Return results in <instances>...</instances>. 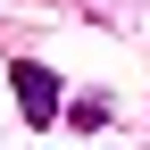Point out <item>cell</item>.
<instances>
[{
	"instance_id": "6da1fadb",
	"label": "cell",
	"mask_w": 150,
	"mask_h": 150,
	"mask_svg": "<svg viewBox=\"0 0 150 150\" xmlns=\"http://www.w3.org/2000/svg\"><path fill=\"white\" fill-rule=\"evenodd\" d=\"M8 92H17V108H25V125H50V117L67 108L59 75H50L42 59H17V67H8Z\"/></svg>"
},
{
	"instance_id": "7a4b0ae2",
	"label": "cell",
	"mask_w": 150,
	"mask_h": 150,
	"mask_svg": "<svg viewBox=\"0 0 150 150\" xmlns=\"http://www.w3.org/2000/svg\"><path fill=\"white\" fill-rule=\"evenodd\" d=\"M59 117L75 125V134H100V125H108V100H100V92H83V100H67Z\"/></svg>"
}]
</instances>
